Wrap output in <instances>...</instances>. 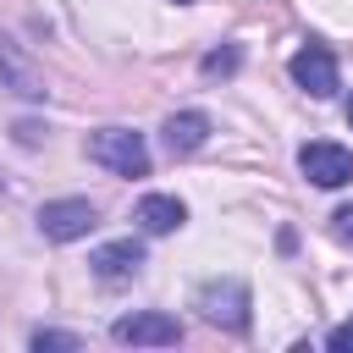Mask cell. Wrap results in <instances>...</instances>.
<instances>
[{
    "label": "cell",
    "instance_id": "cell-16",
    "mask_svg": "<svg viewBox=\"0 0 353 353\" xmlns=\"http://www.w3.org/2000/svg\"><path fill=\"white\" fill-rule=\"evenodd\" d=\"M347 121H353V99H347Z\"/></svg>",
    "mask_w": 353,
    "mask_h": 353
},
{
    "label": "cell",
    "instance_id": "cell-15",
    "mask_svg": "<svg viewBox=\"0 0 353 353\" xmlns=\"http://www.w3.org/2000/svg\"><path fill=\"white\" fill-rule=\"evenodd\" d=\"M17 143H39V127L33 121H17Z\"/></svg>",
    "mask_w": 353,
    "mask_h": 353
},
{
    "label": "cell",
    "instance_id": "cell-7",
    "mask_svg": "<svg viewBox=\"0 0 353 353\" xmlns=\"http://www.w3.org/2000/svg\"><path fill=\"white\" fill-rule=\"evenodd\" d=\"M0 88L17 94V99H44V94H50V88H44V72H39L6 33H0Z\"/></svg>",
    "mask_w": 353,
    "mask_h": 353
},
{
    "label": "cell",
    "instance_id": "cell-9",
    "mask_svg": "<svg viewBox=\"0 0 353 353\" xmlns=\"http://www.w3.org/2000/svg\"><path fill=\"white\" fill-rule=\"evenodd\" d=\"M132 221H138L149 237H165V232H176V226L188 221V210H182V199H171V193H143L138 210H132Z\"/></svg>",
    "mask_w": 353,
    "mask_h": 353
},
{
    "label": "cell",
    "instance_id": "cell-6",
    "mask_svg": "<svg viewBox=\"0 0 353 353\" xmlns=\"http://www.w3.org/2000/svg\"><path fill=\"white\" fill-rule=\"evenodd\" d=\"M199 309H204V320H215L226 331H243L248 325V287L243 281H204L199 287Z\"/></svg>",
    "mask_w": 353,
    "mask_h": 353
},
{
    "label": "cell",
    "instance_id": "cell-10",
    "mask_svg": "<svg viewBox=\"0 0 353 353\" xmlns=\"http://www.w3.org/2000/svg\"><path fill=\"white\" fill-rule=\"evenodd\" d=\"M204 138H210V116H204V110H176V116L165 121V149H171V154H193Z\"/></svg>",
    "mask_w": 353,
    "mask_h": 353
},
{
    "label": "cell",
    "instance_id": "cell-13",
    "mask_svg": "<svg viewBox=\"0 0 353 353\" xmlns=\"http://www.w3.org/2000/svg\"><path fill=\"white\" fill-rule=\"evenodd\" d=\"M325 347H331V353H353V320H342V325H331V336H325Z\"/></svg>",
    "mask_w": 353,
    "mask_h": 353
},
{
    "label": "cell",
    "instance_id": "cell-11",
    "mask_svg": "<svg viewBox=\"0 0 353 353\" xmlns=\"http://www.w3.org/2000/svg\"><path fill=\"white\" fill-rule=\"evenodd\" d=\"M237 61H243V50H237V44L210 50V55H204V77H232V72H237Z\"/></svg>",
    "mask_w": 353,
    "mask_h": 353
},
{
    "label": "cell",
    "instance_id": "cell-4",
    "mask_svg": "<svg viewBox=\"0 0 353 353\" xmlns=\"http://www.w3.org/2000/svg\"><path fill=\"white\" fill-rule=\"evenodd\" d=\"M94 221H99V210H94L88 199H50V204L39 210V232H44L50 243H77V237L94 232Z\"/></svg>",
    "mask_w": 353,
    "mask_h": 353
},
{
    "label": "cell",
    "instance_id": "cell-12",
    "mask_svg": "<svg viewBox=\"0 0 353 353\" xmlns=\"http://www.w3.org/2000/svg\"><path fill=\"white\" fill-rule=\"evenodd\" d=\"M33 347L44 353V347H83V336H72V331H33Z\"/></svg>",
    "mask_w": 353,
    "mask_h": 353
},
{
    "label": "cell",
    "instance_id": "cell-8",
    "mask_svg": "<svg viewBox=\"0 0 353 353\" xmlns=\"http://www.w3.org/2000/svg\"><path fill=\"white\" fill-rule=\"evenodd\" d=\"M88 265H94V276H99V281H127V276H138V270H143V248H138L132 237H121V243L94 248V254H88Z\"/></svg>",
    "mask_w": 353,
    "mask_h": 353
},
{
    "label": "cell",
    "instance_id": "cell-5",
    "mask_svg": "<svg viewBox=\"0 0 353 353\" xmlns=\"http://www.w3.org/2000/svg\"><path fill=\"white\" fill-rule=\"evenodd\" d=\"M292 83H298L303 94H314V99H331V94L342 88L336 55H331L325 44H303V50L292 55Z\"/></svg>",
    "mask_w": 353,
    "mask_h": 353
},
{
    "label": "cell",
    "instance_id": "cell-2",
    "mask_svg": "<svg viewBox=\"0 0 353 353\" xmlns=\"http://www.w3.org/2000/svg\"><path fill=\"white\" fill-rule=\"evenodd\" d=\"M110 336L127 342V347H176V342H182V325H176V314H165V309H138V314H121V320L110 325Z\"/></svg>",
    "mask_w": 353,
    "mask_h": 353
},
{
    "label": "cell",
    "instance_id": "cell-1",
    "mask_svg": "<svg viewBox=\"0 0 353 353\" xmlns=\"http://www.w3.org/2000/svg\"><path fill=\"white\" fill-rule=\"evenodd\" d=\"M88 160L116 171V176H149V143L127 127H99L88 138Z\"/></svg>",
    "mask_w": 353,
    "mask_h": 353
},
{
    "label": "cell",
    "instance_id": "cell-3",
    "mask_svg": "<svg viewBox=\"0 0 353 353\" xmlns=\"http://www.w3.org/2000/svg\"><path fill=\"white\" fill-rule=\"evenodd\" d=\"M298 171L314 188H342V182H353V154L342 143H331V138H314V143L298 149Z\"/></svg>",
    "mask_w": 353,
    "mask_h": 353
},
{
    "label": "cell",
    "instance_id": "cell-14",
    "mask_svg": "<svg viewBox=\"0 0 353 353\" xmlns=\"http://www.w3.org/2000/svg\"><path fill=\"white\" fill-rule=\"evenodd\" d=\"M331 232H336L342 243H353V204H342V210L331 215Z\"/></svg>",
    "mask_w": 353,
    "mask_h": 353
},
{
    "label": "cell",
    "instance_id": "cell-17",
    "mask_svg": "<svg viewBox=\"0 0 353 353\" xmlns=\"http://www.w3.org/2000/svg\"><path fill=\"white\" fill-rule=\"evenodd\" d=\"M176 6H193V0H176Z\"/></svg>",
    "mask_w": 353,
    "mask_h": 353
}]
</instances>
